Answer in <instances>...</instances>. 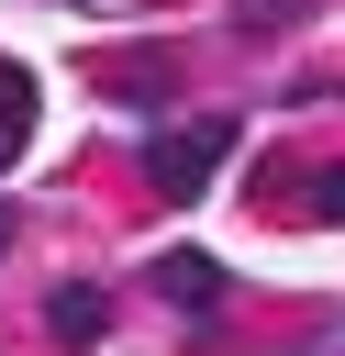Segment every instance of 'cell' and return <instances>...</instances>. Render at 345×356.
Returning a JSON list of instances; mask_svg holds the SVG:
<instances>
[{"instance_id":"cell-1","label":"cell","mask_w":345,"mask_h":356,"mask_svg":"<svg viewBox=\"0 0 345 356\" xmlns=\"http://www.w3.org/2000/svg\"><path fill=\"white\" fill-rule=\"evenodd\" d=\"M234 134H245L234 111H200V122H167V134L145 145V189H156V200H200V189H211V167L234 156Z\"/></svg>"},{"instance_id":"cell-4","label":"cell","mask_w":345,"mask_h":356,"mask_svg":"<svg viewBox=\"0 0 345 356\" xmlns=\"http://www.w3.org/2000/svg\"><path fill=\"white\" fill-rule=\"evenodd\" d=\"M22 145H33V67H11V56H0V167H11Z\"/></svg>"},{"instance_id":"cell-2","label":"cell","mask_w":345,"mask_h":356,"mask_svg":"<svg viewBox=\"0 0 345 356\" xmlns=\"http://www.w3.org/2000/svg\"><path fill=\"white\" fill-rule=\"evenodd\" d=\"M45 323H56V345H89V334H111V300L89 278H56L45 289Z\"/></svg>"},{"instance_id":"cell-5","label":"cell","mask_w":345,"mask_h":356,"mask_svg":"<svg viewBox=\"0 0 345 356\" xmlns=\"http://www.w3.org/2000/svg\"><path fill=\"white\" fill-rule=\"evenodd\" d=\"M300 211H312V222H345V167H312V178H300Z\"/></svg>"},{"instance_id":"cell-3","label":"cell","mask_w":345,"mask_h":356,"mask_svg":"<svg viewBox=\"0 0 345 356\" xmlns=\"http://www.w3.org/2000/svg\"><path fill=\"white\" fill-rule=\"evenodd\" d=\"M156 300L211 312V300H223V267H211V256H156Z\"/></svg>"},{"instance_id":"cell-6","label":"cell","mask_w":345,"mask_h":356,"mask_svg":"<svg viewBox=\"0 0 345 356\" xmlns=\"http://www.w3.org/2000/svg\"><path fill=\"white\" fill-rule=\"evenodd\" d=\"M234 22H245V33H278V22H289V0H234Z\"/></svg>"},{"instance_id":"cell-7","label":"cell","mask_w":345,"mask_h":356,"mask_svg":"<svg viewBox=\"0 0 345 356\" xmlns=\"http://www.w3.org/2000/svg\"><path fill=\"white\" fill-rule=\"evenodd\" d=\"M11 234H22V222H11V200H0V256H11Z\"/></svg>"}]
</instances>
